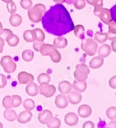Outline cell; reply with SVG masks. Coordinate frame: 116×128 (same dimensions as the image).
<instances>
[{
	"label": "cell",
	"instance_id": "30bf717a",
	"mask_svg": "<svg viewBox=\"0 0 116 128\" xmlns=\"http://www.w3.org/2000/svg\"><path fill=\"white\" fill-rule=\"evenodd\" d=\"M19 83L22 84H26L32 82L34 80V77L32 74L26 72H21L19 73L18 76Z\"/></svg>",
	"mask_w": 116,
	"mask_h": 128
},
{
	"label": "cell",
	"instance_id": "60d3db41",
	"mask_svg": "<svg viewBox=\"0 0 116 128\" xmlns=\"http://www.w3.org/2000/svg\"><path fill=\"white\" fill-rule=\"evenodd\" d=\"M7 84V79L4 75L0 74V89L4 88Z\"/></svg>",
	"mask_w": 116,
	"mask_h": 128
},
{
	"label": "cell",
	"instance_id": "11a10c76",
	"mask_svg": "<svg viewBox=\"0 0 116 128\" xmlns=\"http://www.w3.org/2000/svg\"><path fill=\"white\" fill-rule=\"evenodd\" d=\"M3 128V125H2V123L0 122V128Z\"/></svg>",
	"mask_w": 116,
	"mask_h": 128
},
{
	"label": "cell",
	"instance_id": "44dd1931",
	"mask_svg": "<svg viewBox=\"0 0 116 128\" xmlns=\"http://www.w3.org/2000/svg\"><path fill=\"white\" fill-rule=\"evenodd\" d=\"M9 22L13 26H19L22 23V18L18 14H15V13L11 14V17L9 18Z\"/></svg>",
	"mask_w": 116,
	"mask_h": 128
},
{
	"label": "cell",
	"instance_id": "7dc6e473",
	"mask_svg": "<svg viewBox=\"0 0 116 128\" xmlns=\"http://www.w3.org/2000/svg\"><path fill=\"white\" fill-rule=\"evenodd\" d=\"M102 8H103V7H96V8H94V10H93L94 15L97 16V17H99V15L100 14Z\"/></svg>",
	"mask_w": 116,
	"mask_h": 128
},
{
	"label": "cell",
	"instance_id": "277c9868",
	"mask_svg": "<svg viewBox=\"0 0 116 128\" xmlns=\"http://www.w3.org/2000/svg\"><path fill=\"white\" fill-rule=\"evenodd\" d=\"M81 48L85 54L89 56H95L98 48V44L95 42V40L91 38L84 40L81 42Z\"/></svg>",
	"mask_w": 116,
	"mask_h": 128
},
{
	"label": "cell",
	"instance_id": "f5cc1de1",
	"mask_svg": "<svg viewBox=\"0 0 116 128\" xmlns=\"http://www.w3.org/2000/svg\"><path fill=\"white\" fill-rule=\"evenodd\" d=\"M3 2H4V3H6V4H8L9 3V2H12L13 0H2Z\"/></svg>",
	"mask_w": 116,
	"mask_h": 128
},
{
	"label": "cell",
	"instance_id": "9c48e42d",
	"mask_svg": "<svg viewBox=\"0 0 116 128\" xmlns=\"http://www.w3.org/2000/svg\"><path fill=\"white\" fill-rule=\"evenodd\" d=\"M55 104L58 108L60 109H65L68 105V98L65 94H59L55 98Z\"/></svg>",
	"mask_w": 116,
	"mask_h": 128
},
{
	"label": "cell",
	"instance_id": "9a60e30c",
	"mask_svg": "<svg viewBox=\"0 0 116 128\" xmlns=\"http://www.w3.org/2000/svg\"><path fill=\"white\" fill-rule=\"evenodd\" d=\"M26 93L29 96H36L39 93V86L37 85L35 82H31L27 84L26 86Z\"/></svg>",
	"mask_w": 116,
	"mask_h": 128
},
{
	"label": "cell",
	"instance_id": "74e56055",
	"mask_svg": "<svg viewBox=\"0 0 116 128\" xmlns=\"http://www.w3.org/2000/svg\"><path fill=\"white\" fill-rule=\"evenodd\" d=\"M7 10H8V11H9L11 14H14V13L16 12L17 7H16L15 4L14 3L13 1L7 4Z\"/></svg>",
	"mask_w": 116,
	"mask_h": 128
},
{
	"label": "cell",
	"instance_id": "b9f144b4",
	"mask_svg": "<svg viewBox=\"0 0 116 128\" xmlns=\"http://www.w3.org/2000/svg\"><path fill=\"white\" fill-rule=\"evenodd\" d=\"M108 30L113 32V33H116V22L114 20H111V21L108 23Z\"/></svg>",
	"mask_w": 116,
	"mask_h": 128
},
{
	"label": "cell",
	"instance_id": "d6a6232c",
	"mask_svg": "<svg viewBox=\"0 0 116 128\" xmlns=\"http://www.w3.org/2000/svg\"><path fill=\"white\" fill-rule=\"evenodd\" d=\"M61 125V122L60 119L56 117H53V118L51 120V121L48 124H47L49 128H59Z\"/></svg>",
	"mask_w": 116,
	"mask_h": 128
},
{
	"label": "cell",
	"instance_id": "bcb514c9",
	"mask_svg": "<svg viewBox=\"0 0 116 128\" xmlns=\"http://www.w3.org/2000/svg\"><path fill=\"white\" fill-rule=\"evenodd\" d=\"M108 35V40H109L110 41H112L113 40H115L116 39V33H113L111 31H108L107 32Z\"/></svg>",
	"mask_w": 116,
	"mask_h": 128
},
{
	"label": "cell",
	"instance_id": "836d02e7",
	"mask_svg": "<svg viewBox=\"0 0 116 128\" xmlns=\"http://www.w3.org/2000/svg\"><path fill=\"white\" fill-rule=\"evenodd\" d=\"M34 30H35V33H36V41L43 42L45 39V33L40 28H36V29H34Z\"/></svg>",
	"mask_w": 116,
	"mask_h": 128
},
{
	"label": "cell",
	"instance_id": "2e32d148",
	"mask_svg": "<svg viewBox=\"0 0 116 128\" xmlns=\"http://www.w3.org/2000/svg\"><path fill=\"white\" fill-rule=\"evenodd\" d=\"M72 84L67 80L61 81L59 84V90L63 94H69L71 92Z\"/></svg>",
	"mask_w": 116,
	"mask_h": 128
},
{
	"label": "cell",
	"instance_id": "c3c4849f",
	"mask_svg": "<svg viewBox=\"0 0 116 128\" xmlns=\"http://www.w3.org/2000/svg\"><path fill=\"white\" fill-rule=\"evenodd\" d=\"M4 45H5V42H4V40L2 38H0V54H2V53L3 52Z\"/></svg>",
	"mask_w": 116,
	"mask_h": 128
},
{
	"label": "cell",
	"instance_id": "484cf974",
	"mask_svg": "<svg viewBox=\"0 0 116 128\" xmlns=\"http://www.w3.org/2000/svg\"><path fill=\"white\" fill-rule=\"evenodd\" d=\"M84 31H85V28L81 24H78L74 28V33L75 36L81 40L84 39Z\"/></svg>",
	"mask_w": 116,
	"mask_h": 128
},
{
	"label": "cell",
	"instance_id": "4fadbf2b",
	"mask_svg": "<svg viewBox=\"0 0 116 128\" xmlns=\"http://www.w3.org/2000/svg\"><path fill=\"white\" fill-rule=\"evenodd\" d=\"M92 114V108L88 104H82L78 108V114L79 116L86 118L89 117Z\"/></svg>",
	"mask_w": 116,
	"mask_h": 128
},
{
	"label": "cell",
	"instance_id": "f1b7e54d",
	"mask_svg": "<svg viewBox=\"0 0 116 128\" xmlns=\"http://www.w3.org/2000/svg\"><path fill=\"white\" fill-rule=\"evenodd\" d=\"M2 104L5 109H10L13 107V100L12 96H6L2 100Z\"/></svg>",
	"mask_w": 116,
	"mask_h": 128
},
{
	"label": "cell",
	"instance_id": "3957f363",
	"mask_svg": "<svg viewBox=\"0 0 116 128\" xmlns=\"http://www.w3.org/2000/svg\"><path fill=\"white\" fill-rule=\"evenodd\" d=\"M40 53L43 56H50L51 60L54 63H59L61 60V55L54 45L43 44L41 46Z\"/></svg>",
	"mask_w": 116,
	"mask_h": 128
},
{
	"label": "cell",
	"instance_id": "681fc988",
	"mask_svg": "<svg viewBox=\"0 0 116 128\" xmlns=\"http://www.w3.org/2000/svg\"><path fill=\"white\" fill-rule=\"evenodd\" d=\"M111 48L113 52L116 53V39L112 40V42H111Z\"/></svg>",
	"mask_w": 116,
	"mask_h": 128
},
{
	"label": "cell",
	"instance_id": "83f0119b",
	"mask_svg": "<svg viewBox=\"0 0 116 128\" xmlns=\"http://www.w3.org/2000/svg\"><path fill=\"white\" fill-rule=\"evenodd\" d=\"M22 58L26 62H31L34 58V53L33 51L30 49L25 50L22 54Z\"/></svg>",
	"mask_w": 116,
	"mask_h": 128
},
{
	"label": "cell",
	"instance_id": "603a6c76",
	"mask_svg": "<svg viewBox=\"0 0 116 128\" xmlns=\"http://www.w3.org/2000/svg\"><path fill=\"white\" fill-rule=\"evenodd\" d=\"M23 38L27 42H33L36 41V33L34 30H27L23 33Z\"/></svg>",
	"mask_w": 116,
	"mask_h": 128
},
{
	"label": "cell",
	"instance_id": "f546056e",
	"mask_svg": "<svg viewBox=\"0 0 116 128\" xmlns=\"http://www.w3.org/2000/svg\"><path fill=\"white\" fill-rule=\"evenodd\" d=\"M23 107H24V108L26 110L32 111L33 110L35 109L36 104H35V102H34L33 100H31V99H26L23 102Z\"/></svg>",
	"mask_w": 116,
	"mask_h": 128
},
{
	"label": "cell",
	"instance_id": "d6986e66",
	"mask_svg": "<svg viewBox=\"0 0 116 128\" xmlns=\"http://www.w3.org/2000/svg\"><path fill=\"white\" fill-rule=\"evenodd\" d=\"M104 64V58L100 56H97L93 58L92 60L90 61L89 66L92 69H97L101 67Z\"/></svg>",
	"mask_w": 116,
	"mask_h": 128
},
{
	"label": "cell",
	"instance_id": "52a82bcc",
	"mask_svg": "<svg viewBox=\"0 0 116 128\" xmlns=\"http://www.w3.org/2000/svg\"><path fill=\"white\" fill-rule=\"evenodd\" d=\"M56 89L54 85L49 84V83L40 84L39 93L46 98L52 97L56 94Z\"/></svg>",
	"mask_w": 116,
	"mask_h": 128
},
{
	"label": "cell",
	"instance_id": "5bb4252c",
	"mask_svg": "<svg viewBox=\"0 0 116 128\" xmlns=\"http://www.w3.org/2000/svg\"><path fill=\"white\" fill-rule=\"evenodd\" d=\"M99 18H100L101 21L105 24H108V23L112 20L111 12L110 10L106 8H103L101 10L100 14L99 15Z\"/></svg>",
	"mask_w": 116,
	"mask_h": 128
},
{
	"label": "cell",
	"instance_id": "e575fe53",
	"mask_svg": "<svg viewBox=\"0 0 116 128\" xmlns=\"http://www.w3.org/2000/svg\"><path fill=\"white\" fill-rule=\"evenodd\" d=\"M20 6L22 8L25 9V10H29L32 7L33 3H32L31 0H21Z\"/></svg>",
	"mask_w": 116,
	"mask_h": 128
},
{
	"label": "cell",
	"instance_id": "7a4b0ae2",
	"mask_svg": "<svg viewBox=\"0 0 116 128\" xmlns=\"http://www.w3.org/2000/svg\"><path fill=\"white\" fill-rule=\"evenodd\" d=\"M46 12V6L42 4H37L28 10V17L33 23H38L42 21L43 15Z\"/></svg>",
	"mask_w": 116,
	"mask_h": 128
},
{
	"label": "cell",
	"instance_id": "4dcf8cb0",
	"mask_svg": "<svg viewBox=\"0 0 116 128\" xmlns=\"http://www.w3.org/2000/svg\"><path fill=\"white\" fill-rule=\"evenodd\" d=\"M106 115L108 119L113 120L116 119V107H108L106 112Z\"/></svg>",
	"mask_w": 116,
	"mask_h": 128
},
{
	"label": "cell",
	"instance_id": "7c38bea8",
	"mask_svg": "<svg viewBox=\"0 0 116 128\" xmlns=\"http://www.w3.org/2000/svg\"><path fill=\"white\" fill-rule=\"evenodd\" d=\"M32 116H33V114L31 112V111H23L18 115L17 117V120L18 122L24 124V123L29 122L32 118Z\"/></svg>",
	"mask_w": 116,
	"mask_h": 128
},
{
	"label": "cell",
	"instance_id": "d590c367",
	"mask_svg": "<svg viewBox=\"0 0 116 128\" xmlns=\"http://www.w3.org/2000/svg\"><path fill=\"white\" fill-rule=\"evenodd\" d=\"M86 0H75L74 2V6L77 10H81L86 6Z\"/></svg>",
	"mask_w": 116,
	"mask_h": 128
},
{
	"label": "cell",
	"instance_id": "ab89813d",
	"mask_svg": "<svg viewBox=\"0 0 116 128\" xmlns=\"http://www.w3.org/2000/svg\"><path fill=\"white\" fill-rule=\"evenodd\" d=\"M12 30L8 29V28H5V29H2L0 31V38H2L4 40H5L7 36H9V34L12 33Z\"/></svg>",
	"mask_w": 116,
	"mask_h": 128
},
{
	"label": "cell",
	"instance_id": "ee69618b",
	"mask_svg": "<svg viewBox=\"0 0 116 128\" xmlns=\"http://www.w3.org/2000/svg\"><path fill=\"white\" fill-rule=\"evenodd\" d=\"M108 84H109V86L110 88L116 90V76H114L112 78H110Z\"/></svg>",
	"mask_w": 116,
	"mask_h": 128
},
{
	"label": "cell",
	"instance_id": "f6af8a7d",
	"mask_svg": "<svg viewBox=\"0 0 116 128\" xmlns=\"http://www.w3.org/2000/svg\"><path fill=\"white\" fill-rule=\"evenodd\" d=\"M95 128V124L92 121H86L83 123V128Z\"/></svg>",
	"mask_w": 116,
	"mask_h": 128
},
{
	"label": "cell",
	"instance_id": "cb8c5ba5",
	"mask_svg": "<svg viewBox=\"0 0 116 128\" xmlns=\"http://www.w3.org/2000/svg\"><path fill=\"white\" fill-rule=\"evenodd\" d=\"M4 118L7 120L8 121L13 122L17 119V113L15 112V111L11 110V108L10 109H6V110L4 112Z\"/></svg>",
	"mask_w": 116,
	"mask_h": 128
},
{
	"label": "cell",
	"instance_id": "ba28073f",
	"mask_svg": "<svg viewBox=\"0 0 116 128\" xmlns=\"http://www.w3.org/2000/svg\"><path fill=\"white\" fill-rule=\"evenodd\" d=\"M52 118H53V114L51 111L48 110L42 111L41 113L39 114L38 116L39 122L43 125L48 124Z\"/></svg>",
	"mask_w": 116,
	"mask_h": 128
},
{
	"label": "cell",
	"instance_id": "ac0fdd59",
	"mask_svg": "<svg viewBox=\"0 0 116 128\" xmlns=\"http://www.w3.org/2000/svg\"><path fill=\"white\" fill-rule=\"evenodd\" d=\"M72 88L75 92L83 93L86 90L87 83L86 81H78L76 80L72 84Z\"/></svg>",
	"mask_w": 116,
	"mask_h": 128
},
{
	"label": "cell",
	"instance_id": "8d00e7d4",
	"mask_svg": "<svg viewBox=\"0 0 116 128\" xmlns=\"http://www.w3.org/2000/svg\"><path fill=\"white\" fill-rule=\"evenodd\" d=\"M103 1L104 0H86V2L90 5L96 7H103Z\"/></svg>",
	"mask_w": 116,
	"mask_h": 128
},
{
	"label": "cell",
	"instance_id": "1f68e13d",
	"mask_svg": "<svg viewBox=\"0 0 116 128\" xmlns=\"http://www.w3.org/2000/svg\"><path fill=\"white\" fill-rule=\"evenodd\" d=\"M38 81L40 84L42 83H49L51 81L50 76H49L47 74H41L38 76Z\"/></svg>",
	"mask_w": 116,
	"mask_h": 128
},
{
	"label": "cell",
	"instance_id": "e0dca14e",
	"mask_svg": "<svg viewBox=\"0 0 116 128\" xmlns=\"http://www.w3.org/2000/svg\"><path fill=\"white\" fill-rule=\"evenodd\" d=\"M68 98L69 102L71 104H77L81 101L82 96L81 95V93L75 92V91H73V92L71 91V92L69 94Z\"/></svg>",
	"mask_w": 116,
	"mask_h": 128
},
{
	"label": "cell",
	"instance_id": "5b68a950",
	"mask_svg": "<svg viewBox=\"0 0 116 128\" xmlns=\"http://www.w3.org/2000/svg\"><path fill=\"white\" fill-rule=\"evenodd\" d=\"M90 74V69L86 64H79L76 66V70L74 72V76L78 81H86Z\"/></svg>",
	"mask_w": 116,
	"mask_h": 128
},
{
	"label": "cell",
	"instance_id": "8992f818",
	"mask_svg": "<svg viewBox=\"0 0 116 128\" xmlns=\"http://www.w3.org/2000/svg\"><path fill=\"white\" fill-rule=\"evenodd\" d=\"M0 64L3 67L4 71L7 74L13 73L17 68V64L13 58L9 56H4L0 60Z\"/></svg>",
	"mask_w": 116,
	"mask_h": 128
},
{
	"label": "cell",
	"instance_id": "4316f807",
	"mask_svg": "<svg viewBox=\"0 0 116 128\" xmlns=\"http://www.w3.org/2000/svg\"><path fill=\"white\" fill-rule=\"evenodd\" d=\"M108 40L107 33H101V32H96L95 33V40L98 43L103 44Z\"/></svg>",
	"mask_w": 116,
	"mask_h": 128
},
{
	"label": "cell",
	"instance_id": "7402d4cb",
	"mask_svg": "<svg viewBox=\"0 0 116 128\" xmlns=\"http://www.w3.org/2000/svg\"><path fill=\"white\" fill-rule=\"evenodd\" d=\"M110 52H111V48L110 46L108 44H103L99 48L98 55L99 56L105 58L110 55Z\"/></svg>",
	"mask_w": 116,
	"mask_h": 128
},
{
	"label": "cell",
	"instance_id": "ffe728a7",
	"mask_svg": "<svg viewBox=\"0 0 116 128\" xmlns=\"http://www.w3.org/2000/svg\"><path fill=\"white\" fill-rule=\"evenodd\" d=\"M68 42L67 39L63 36H59L54 40V46L56 48H64L68 46Z\"/></svg>",
	"mask_w": 116,
	"mask_h": 128
},
{
	"label": "cell",
	"instance_id": "d4e9b609",
	"mask_svg": "<svg viewBox=\"0 0 116 128\" xmlns=\"http://www.w3.org/2000/svg\"><path fill=\"white\" fill-rule=\"evenodd\" d=\"M5 40L8 43V44L10 46H11V47H15V46H16L19 44V42H20L19 38L17 36L14 35L13 33L9 34V36H7V38H6Z\"/></svg>",
	"mask_w": 116,
	"mask_h": 128
},
{
	"label": "cell",
	"instance_id": "816d5d0a",
	"mask_svg": "<svg viewBox=\"0 0 116 128\" xmlns=\"http://www.w3.org/2000/svg\"><path fill=\"white\" fill-rule=\"evenodd\" d=\"M53 1L56 4H63V3L66 2V0H53Z\"/></svg>",
	"mask_w": 116,
	"mask_h": 128
},
{
	"label": "cell",
	"instance_id": "7bdbcfd3",
	"mask_svg": "<svg viewBox=\"0 0 116 128\" xmlns=\"http://www.w3.org/2000/svg\"><path fill=\"white\" fill-rule=\"evenodd\" d=\"M44 43L43 42H38V41H35L33 42V47L34 48V50L37 52H40V48H41V46H42Z\"/></svg>",
	"mask_w": 116,
	"mask_h": 128
},
{
	"label": "cell",
	"instance_id": "db71d44e",
	"mask_svg": "<svg viewBox=\"0 0 116 128\" xmlns=\"http://www.w3.org/2000/svg\"><path fill=\"white\" fill-rule=\"evenodd\" d=\"M2 29H3V26H2V23L0 22V31L2 30Z\"/></svg>",
	"mask_w": 116,
	"mask_h": 128
},
{
	"label": "cell",
	"instance_id": "8fae6325",
	"mask_svg": "<svg viewBox=\"0 0 116 128\" xmlns=\"http://www.w3.org/2000/svg\"><path fill=\"white\" fill-rule=\"evenodd\" d=\"M64 120L66 124L69 126H75L79 122V118L77 114L73 112H69L66 114Z\"/></svg>",
	"mask_w": 116,
	"mask_h": 128
},
{
	"label": "cell",
	"instance_id": "f35d334b",
	"mask_svg": "<svg viewBox=\"0 0 116 128\" xmlns=\"http://www.w3.org/2000/svg\"><path fill=\"white\" fill-rule=\"evenodd\" d=\"M12 97L13 100V107H18L22 102V98L18 95H13Z\"/></svg>",
	"mask_w": 116,
	"mask_h": 128
},
{
	"label": "cell",
	"instance_id": "6da1fadb",
	"mask_svg": "<svg viewBox=\"0 0 116 128\" xmlns=\"http://www.w3.org/2000/svg\"><path fill=\"white\" fill-rule=\"evenodd\" d=\"M43 28L47 33L61 36L74 30V24L67 9L62 4L51 6L42 19Z\"/></svg>",
	"mask_w": 116,
	"mask_h": 128
},
{
	"label": "cell",
	"instance_id": "9f6ffc18",
	"mask_svg": "<svg viewBox=\"0 0 116 128\" xmlns=\"http://www.w3.org/2000/svg\"><path fill=\"white\" fill-rule=\"evenodd\" d=\"M115 95H116V93H115Z\"/></svg>",
	"mask_w": 116,
	"mask_h": 128
},
{
	"label": "cell",
	"instance_id": "f907efd6",
	"mask_svg": "<svg viewBox=\"0 0 116 128\" xmlns=\"http://www.w3.org/2000/svg\"><path fill=\"white\" fill-rule=\"evenodd\" d=\"M108 127H109V128H116V121H114V120H112V121H111V122L109 123Z\"/></svg>",
	"mask_w": 116,
	"mask_h": 128
}]
</instances>
